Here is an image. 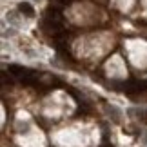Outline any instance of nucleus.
Segmentation results:
<instances>
[{"instance_id":"nucleus-1","label":"nucleus","mask_w":147,"mask_h":147,"mask_svg":"<svg viewBox=\"0 0 147 147\" xmlns=\"http://www.w3.org/2000/svg\"><path fill=\"white\" fill-rule=\"evenodd\" d=\"M18 11L22 15H26V16H35V9H33V5L27 4V2H20L18 4Z\"/></svg>"},{"instance_id":"nucleus-2","label":"nucleus","mask_w":147,"mask_h":147,"mask_svg":"<svg viewBox=\"0 0 147 147\" xmlns=\"http://www.w3.org/2000/svg\"><path fill=\"white\" fill-rule=\"evenodd\" d=\"M73 0H62V4H71Z\"/></svg>"},{"instance_id":"nucleus-4","label":"nucleus","mask_w":147,"mask_h":147,"mask_svg":"<svg viewBox=\"0 0 147 147\" xmlns=\"http://www.w3.org/2000/svg\"><path fill=\"white\" fill-rule=\"evenodd\" d=\"M144 120H145V122H147V115H145V116H144Z\"/></svg>"},{"instance_id":"nucleus-3","label":"nucleus","mask_w":147,"mask_h":147,"mask_svg":"<svg viewBox=\"0 0 147 147\" xmlns=\"http://www.w3.org/2000/svg\"><path fill=\"white\" fill-rule=\"evenodd\" d=\"M102 147H113V145H109V144H104V145H102Z\"/></svg>"}]
</instances>
